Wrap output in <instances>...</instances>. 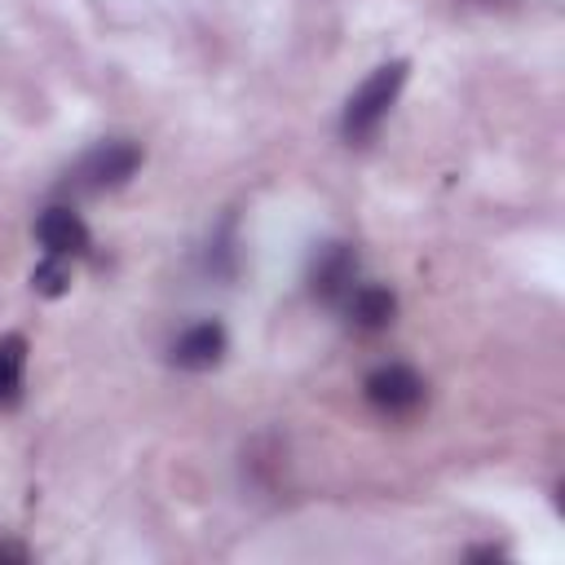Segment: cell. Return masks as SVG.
<instances>
[{"label": "cell", "instance_id": "cell-1", "mask_svg": "<svg viewBox=\"0 0 565 565\" xmlns=\"http://www.w3.org/2000/svg\"><path fill=\"white\" fill-rule=\"evenodd\" d=\"M406 75H411V62H406V57H393V62L375 66V71L349 93L344 115H340V132H344V141L362 146V141L375 137V128L388 119L397 93L406 88Z\"/></svg>", "mask_w": 565, "mask_h": 565}, {"label": "cell", "instance_id": "cell-2", "mask_svg": "<svg viewBox=\"0 0 565 565\" xmlns=\"http://www.w3.org/2000/svg\"><path fill=\"white\" fill-rule=\"evenodd\" d=\"M137 168H141V146L128 141V137H106V141L88 146L75 159V168L66 172L62 190L66 194H106V190L124 185Z\"/></svg>", "mask_w": 565, "mask_h": 565}, {"label": "cell", "instance_id": "cell-3", "mask_svg": "<svg viewBox=\"0 0 565 565\" xmlns=\"http://www.w3.org/2000/svg\"><path fill=\"white\" fill-rule=\"evenodd\" d=\"M362 393H366V402H371L380 415L402 419V415L419 411V402H424V380H419V371L406 366V362H384V366H375V371L366 375Z\"/></svg>", "mask_w": 565, "mask_h": 565}, {"label": "cell", "instance_id": "cell-4", "mask_svg": "<svg viewBox=\"0 0 565 565\" xmlns=\"http://www.w3.org/2000/svg\"><path fill=\"white\" fill-rule=\"evenodd\" d=\"M35 238H40V252H44L49 260L75 265L79 256H88V225H84L79 212L66 207V203H53V207L40 212Z\"/></svg>", "mask_w": 565, "mask_h": 565}, {"label": "cell", "instance_id": "cell-5", "mask_svg": "<svg viewBox=\"0 0 565 565\" xmlns=\"http://www.w3.org/2000/svg\"><path fill=\"white\" fill-rule=\"evenodd\" d=\"M358 278H362L358 274V252L349 243H322L313 252V260H309V287H313V296L327 300V305H335V309L358 287Z\"/></svg>", "mask_w": 565, "mask_h": 565}, {"label": "cell", "instance_id": "cell-6", "mask_svg": "<svg viewBox=\"0 0 565 565\" xmlns=\"http://www.w3.org/2000/svg\"><path fill=\"white\" fill-rule=\"evenodd\" d=\"M340 313L349 318L353 331H384L393 322V313H397V296L388 287H380V282L358 278V287L340 300Z\"/></svg>", "mask_w": 565, "mask_h": 565}, {"label": "cell", "instance_id": "cell-7", "mask_svg": "<svg viewBox=\"0 0 565 565\" xmlns=\"http://www.w3.org/2000/svg\"><path fill=\"white\" fill-rule=\"evenodd\" d=\"M221 353H225V327L221 322H194L172 344V362L185 371H207L221 362Z\"/></svg>", "mask_w": 565, "mask_h": 565}, {"label": "cell", "instance_id": "cell-8", "mask_svg": "<svg viewBox=\"0 0 565 565\" xmlns=\"http://www.w3.org/2000/svg\"><path fill=\"white\" fill-rule=\"evenodd\" d=\"M26 384V335L9 331L0 335V411H13L22 402Z\"/></svg>", "mask_w": 565, "mask_h": 565}, {"label": "cell", "instance_id": "cell-9", "mask_svg": "<svg viewBox=\"0 0 565 565\" xmlns=\"http://www.w3.org/2000/svg\"><path fill=\"white\" fill-rule=\"evenodd\" d=\"M31 287H35L40 296H62V291L71 287V265L44 256V260L35 265V274H31Z\"/></svg>", "mask_w": 565, "mask_h": 565}, {"label": "cell", "instance_id": "cell-10", "mask_svg": "<svg viewBox=\"0 0 565 565\" xmlns=\"http://www.w3.org/2000/svg\"><path fill=\"white\" fill-rule=\"evenodd\" d=\"M26 556H31L26 543H18V539H0V561H26Z\"/></svg>", "mask_w": 565, "mask_h": 565}, {"label": "cell", "instance_id": "cell-11", "mask_svg": "<svg viewBox=\"0 0 565 565\" xmlns=\"http://www.w3.org/2000/svg\"><path fill=\"white\" fill-rule=\"evenodd\" d=\"M468 556H472V561H503V552H499V547H472Z\"/></svg>", "mask_w": 565, "mask_h": 565}, {"label": "cell", "instance_id": "cell-12", "mask_svg": "<svg viewBox=\"0 0 565 565\" xmlns=\"http://www.w3.org/2000/svg\"><path fill=\"white\" fill-rule=\"evenodd\" d=\"M477 4H503V0H477Z\"/></svg>", "mask_w": 565, "mask_h": 565}]
</instances>
